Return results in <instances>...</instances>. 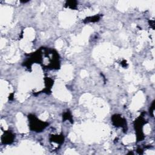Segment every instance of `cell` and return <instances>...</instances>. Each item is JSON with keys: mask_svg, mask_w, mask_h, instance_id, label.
I'll list each match as a JSON object with an SVG mask.
<instances>
[{"mask_svg": "<svg viewBox=\"0 0 155 155\" xmlns=\"http://www.w3.org/2000/svg\"><path fill=\"white\" fill-rule=\"evenodd\" d=\"M30 127L32 130H35L36 131H40L41 130H43L46 127L47 124L45 122H43L41 120H39L37 119L34 116H30Z\"/></svg>", "mask_w": 155, "mask_h": 155, "instance_id": "1", "label": "cell"}, {"mask_svg": "<svg viewBox=\"0 0 155 155\" xmlns=\"http://www.w3.org/2000/svg\"><path fill=\"white\" fill-rule=\"evenodd\" d=\"M125 120H124L122 117H119L117 115L113 116V122L116 125H119L118 127H122L125 124Z\"/></svg>", "mask_w": 155, "mask_h": 155, "instance_id": "2", "label": "cell"}]
</instances>
